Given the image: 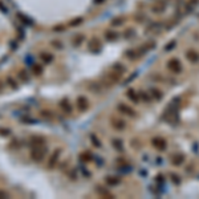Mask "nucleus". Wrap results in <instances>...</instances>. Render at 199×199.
I'll return each mask as SVG.
<instances>
[{
	"label": "nucleus",
	"mask_w": 199,
	"mask_h": 199,
	"mask_svg": "<svg viewBox=\"0 0 199 199\" xmlns=\"http://www.w3.org/2000/svg\"><path fill=\"white\" fill-rule=\"evenodd\" d=\"M40 115H41L44 119H48V121H50V119L55 118V114H53L52 110H48V109H43L41 112H40Z\"/></svg>",
	"instance_id": "obj_25"
},
{
	"label": "nucleus",
	"mask_w": 199,
	"mask_h": 199,
	"mask_svg": "<svg viewBox=\"0 0 199 199\" xmlns=\"http://www.w3.org/2000/svg\"><path fill=\"white\" fill-rule=\"evenodd\" d=\"M139 94H141V100H145L146 102H150V101L153 100L150 94H146V93H143V92H139Z\"/></svg>",
	"instance_id": "obj_37"
},
{
	"label": "nucleus",
	"mask_w": 199,
	"mask_h": 199,
	"mask_svg": "<svg viewBox=\"0 0 199 199\" xmlns=\"http://www.w3.org/2000/svg\"><path fill=\"white\" fill-rule=\"evenodd\" d=\"M105 0H93V3H94V4H101V3H104Z\"/></svg>",
	"instance_id": "obj_43"
},
{
	"label": "nucleus",
	"mask_w": 199,
	"mask_h": 199,
	"mask_svg": "<svg viewBox=\"0 0 199 199\" xmlns=\"http://www.w3.org/2000/svg\"><path fill=\"white\" fill-rule=\"evenodd\" d=\"M113 70L119 72V73H124V72L126 70V67H125V65H122L121 63H115L113 65Z\"/></svg>",
	"instance_id": "obj_27"
},
{
	"label": "nucleus",
	"mask_w": 199,
	"mask_h": 199,
	"mask_svg": "<svg viewBox=\"0 0 199 199\" xmlns=\"http://www.w3.org/2000/svg\"><path fill=\"white\" fill-rule=\"evenodd\" d=\"M84 23V19H82V17H76V19H73L69 23V25L70 27H77V25H80V24H82Z\"/></svg>",
	"instance_id": "obj_30"
},
{
	"label": "nucleus",
	"mask_w": 199,
	"mask_h": 199,
	"mask_svg": "<svg viewBox=\"0 0 199 199\" xmlns=\"http://www.w3.org/2000/svg\"><path fill=\"white\" fill-rule=\"evenodd\" d=\"M89 137H90V141H92V143L94 145V147H97V149H101V147H102V142H101V139L97 137V134L92 133Z\"/></svg>",
	"instance_id": "obj_24"
},
{
	"label": "nucleus",
	"mask_w": 199,
	"mask_h": 199,
	"mask_svg": "<svg viewBox=\"0 0 199 199\" xmlns=\"http://www.w3.org/2000/svg\"><path fill=\"white\" fill-rule=\"evenodd\" d=\"M17 77H19L20 81H24V82L29 81V73H28L27 69H20L17 72Z\"/></svg>",
	"instance_id": "obj_21"
},
{
	"label": "nucleus",
	"mask_w": 199,
	"mask_h": 199,
	"mask_svg": "<svg viewBox=\"0 0 199 199\" xmlns=\"http://www.w3.org/2000/svg\"><path fill=\"white\" fill-rule=\"evenodd\" d=\"M117 110L119 112V113H122V114H125V115H129V117H132V118H134L136 115H137V112L133 109V108H130L129 105L124 104V102H119L117 105Z\"/></svg>",
	"instance_id": "obj_4"
},
{
	"label": "nucleus",
	"mask_w": 199,
	"mask_h": 199,
	"mask_svg": "<svg viewBox=\"0 0 199 199\" xmlns=\"http://www.w3.org/2000/svg\"><path fill=\"white\" fill-rule=\"evenodd\" d=\"M76 104H77V109L81 112V113H84L89 109L90 104H89V100L86 98L85 96H78L77 100H76Z\"/></svg>",
	"instance_id": "obj_5"
},
{
	"label": "nucleus",
	"mask_w": 199,
	"mask_h": 199,
	"mask_svg": "<svg viewBox=\"0 0 199 199\" xmlns=\"http://www.w3.org/2000/svg\"><path fill=\"white\" fill-rule=\"evenodd\" d=\"M112 145H113V147L117 151H119V153H122L124 149H125L124 142H122V139H119V138H114L113 141H112Z\"/></svg>",
	"instance_id": "obj_19"
},
{
	"label": "nucleus",
	"mask_w": 199,
	"mask_h": 199,
	"mask_svg": "<svg viewBox=\"0 0 199 199\" xmlns=\"http://www.w3.org/2000/svg\"><path fill=\"white\" fill-rule=\"evenodd\" d=\"M93 159H94V154H92L90 151H84V153L80 154V161L84 162V163H88Z\"/></svg>",
	"instance_id": "obj_17"
},
{
	"label": "nucleus",
	"mask_w": 199,
	"mask_h": 199,
	"mask_svg": "<svg viewBox=\"0 0 199 199\" xmlns=\"http://www.w3.org/2000/svg\"><path fill=\"white\" fill-rule=\"evenodd\" d=\"M16 17H17V20H20L24 25H28V27H32V25H33V20H31L29 17L25 16V15H23L21 12H17V13H16Z\"/></svg>",
	"instance_id": "obj_16"
},
{
	"label": "nucleus",
	"mask_w": 199,
	"mask_h": 199,
	"mask_svg": "<svg viewBox=\"0 0 199 199\" xmlns=\"http://www.w3.org/2000/svg\"><path fill=\"white\" fill-rule=\"evenodd\" d=\"M96 191H97V194L100 195V197H102V198H114V195L110 193L108 189H105L104 186H100V184H97L96 186Z\"/></svg>",
	"instance_id": "obj_14"
},
{
	"label": "nucleus",
	"mask_w": 199,
	"mask_h": 199,
	"mask_svg": "<svg viewBox=\"0 0 199 199\" xmlns=\"http://www.w3.org/2000/svg\"><path fill=\"white\" fill-rule=\"evenodd\" d=\"M45 143H46V139L43 136L32 134L29 137V147H32V146H40V145H45Z\"/></svg>",
	"instance_id": "obj_7"
},
{
	"label": "nucleus",
	"mask_w": 199,
	"mask_h": 199,
	"mask_svg": "<svg viewBox=\"0 0 199 199\" xmlns=\"http://www.w3.org/2000/svg\"><path fill=\"white\" fill-rule=\"evenodd\" d=\"M50 45H52V46H55V48H56V49H59V50L64 48L63 43L59 41V40H53V41H50Z\"/></svg>",
	"instance_id": "obj_33"
},
{
	"label": "nucleus",
	"mask_w": 199,
	"mask_h": 199,
	"mask_svg": "<svg viewBox=\"0 0 199 199\" xmlns=\"http://www.w3.org/2000/svg\"><path fill=\"white\" fill-rule=\"evenodd\" d=\"M179 175H177V174H171V177H170V178H171V180L173 182H174V184H179L180 183V178H178Z\"/></svg>",
	"instance_id": "obj_38"
},
{
	"label": "nucleus",
	"mask_w": 199,
	"mask_h": 199,
	"mask_svg": "<svg viewBox=\"0 0 199 199\" xmlns=\"http://www.w3.org/2000/svg\"><path fill=\"white\" fill-rule=\"evenodd\" d=\"M32 70H33V73L36 76H40L43 73V67L40 64H33V65H32Z\"/></svg>",
	"instance_id": "obj_29"
},
{
	"label": "nucleus",
	"mask_w": 199,
	"mask_h": 199,
	"mask_svg": "<svg viewBox=\"0 0 199 199\" xmlns=\"http://www.w3.org/2000/svg\"><path fill=\"white\" fill-rule=\"evenodd\" d=\"M40 59L44 61L45 64H50L55 57H53V55H52V53H49V52H41V53H40Z\"/></svg>",
	"instance_id": "obj_20"
},
{
	"label": "nucleus",
	"mask_w": 199,
	"mask_h": 199,
	"mask_svg": "<svg viewBox=\"0 0 199 199\" xmlns=\"http://www.w3.org/2000/svg\"><path fill=\"white\" fill-rule=\"evenodd\" d=\"M167 69L170 72H173V73L179 74V73H182L183 67H182V64H180L179 59H177V57H173V59H170L167 61Z\"/></svg>",
	"instance_id": "obj_2"
},
{
	"label": "nucleus",
	"mask_w": 199,
	"mask_h": 199,
	"mask_svg": "<svg viewBox=\"0 0 199 199\" xmlns=\"http://www.w3.org/2000/svg\"><path fill=\"white\" fill-rule=\"evenodd\" d=\"M124 19H122V17H117V19L115 20H113L112 21V25H113V27H118V25H122L124 24Z\"/></svg>",
	"instance_id": "obj_35"
},
{
	"label": "nucleus",
	"mask_w": 199,
	"mask_h": 199,
	"mask_svg": "<svg viewBox=\"0 0 199 199\" xmlns=\"http://www.w3.org/2000/svg\"><path fill=\"white\" fill-rule=\"evenodd\" d=\"M171 162H173V165L174 166H180L184 162V155L183 154H175L174 157H173Z\"/></svg>",
	"instance_id": "obj_23"
},
{
	"label": "nucleus",
	"mask_w": 199,
	"mask_h": 199,
	"mask_svg": "<svg viewBox=\"0 0 199 199\" xmlns=\"http://www.w3.org/2000/svg\"><path fill=\"white\" fill-rule=\"evenodd\" d=\"M110 122H112V126L114 128V130H117V132H122V130L126 129V122L121 118H112Z\"/></svg>",
	"instance_id": "obj_9"
},
{
	"label": "nucleus",
	"mask_w": 199,
	"mask_h": 199,
	"mask_svg": "<svg viewBox=\"0 0 199 199\" xmlns=\"http://www.w3.org/2000/svg\"><path fill=\"white\" fill-rule=\"evenodd\" d=\"M121 178L119 177H115V175H106L105 177V183L108 184L109 187H115L118 184H121Z\"/></svg>",
	"instance_id": "obj_12"
},
{
	"label": "nucleus",
	"mask_w": 199,
	"mask_h": 199,
	"mask_svg": "<svg viewBox=\"0 0 199 199\" xmlns=\"http://www.w3.org/2000/svg\"><path fill=\"white\" fill-rule=\"evenodd\" d=\"M149 93H150V96H151V98H153V100L161 101L162 98H163V93H162L158 88H151Z\"/></svg>",
	"instance_id": "obj_18"
},
{
	"label": "nucleus",
	"mask_w": 199,
	"mask_h": 199,
	"mask_svg": "<svg viewBox=\"0 0 199 199\" xmlns=\"http://www.w3.org/2000/svg\"><path fill=\"white\" fill-rule=\"evenodd\" d=\"M60 108H61V110H63V113H65L67 115H70L73 113V108H72V104L69 102L68 98H63L60 101Z\"/></svg>",
	"instance_id": "obj_8"
},
{
	"label": "nucleus",
	"mask_w": 199,
	"mask_h": 199,
	"mask_svg": "<svg viewBox=\"0 0 199 199\" xmlns=\"http://www.w3.org/2000/svg\"><path fill=\"white\" fill-rule=\"evenodd\" d=\"M151 143H153V146L159 151H165L167 149V142H166V139L162 138V137H154V138L151 139Z\"/></svg>",
	"instance_id": "obj_6"
},
{
	"label": "nucleus",
	"mask_w": 199,
	"mask_h": 199,
	"mask_svg": "<svg viewBox=\"0 0 199 199\" xmlns=\"http://www.w3.org/2000/svg\"><path fill=\"white\" fill-rule=\"evenodd\" d=\"M126 97L132 101V102H134V104H139V101H141V94H139V92H137V90L134 89H128V92H126Z\"/></svg>",
	"instance_id": "obj_11"
},
{
	"label": "nucleus",
	"mask_w": 199,
	"mask_h": 199,
	"mask_svg": "<svg viewBox=\"0 0 199 199\" xmlns=\"http://www.w3.org/2000/svg\"><path fill=\"white\" fill-rule=\"evenodd\" d=\"M175 45H177V41H175V40H173V41H170L169 44L165 45V50H166V52H170V50H173L175 48Z\"/></svg>",
	"instance_id": "obj_32"
},
{
	"label": "nucleus",
	"mask_w": 199,
	"mask_h": 199,
	"mask_svg": "<svg viewBox=\"0 0 199 199\" xmlns=\"http://www.w3.org/2000/svg\"><path fill=\"white\" fill-rule=\"evenodd\" d=\"M61 153H63V150H61L60 147H57V149L52 151V154H50V157H49V161H48V169L52 170L56 167L57 162H59V159L61 157Z\"/></svg>",
	"instance_id": "obj_3"
},
{
	"label": "nucleus",
	"mask_w": 199,
	"mask_h": 199,
	"mask_svg": "<svg viewBox=\"0 0 199 199\" xmlns=\"http://www.w3.org/2000/svg\"><path fill=\"white\" fill-rule=\"evenodd\" d=\"M23 122H31V124H36V119L29 118V117H25V118H23Z\"/></svg>",
	"instance_id": "obj_40"
},
{
	"label": "nucleus",
	"mask_w": 199,
	"mask_h": 199,
	"mask_svg": "<svg viewBox=\"0 0 199 199\" xmlns=\"http://www.w3.org/2000/svg\"><path fill=\"white\" fill-rule=\"evenodd\" d=\"M0 11H2L3 13H7V12H8V9L5 8V7H4V4H3L2 2H0Z\"/></svg>",
	"instance_id": "obj_41"
},
{
	"label": "nucleus",
	"mask_w": 199,
	"mask_h": 199,
	"mask_svg": "<svg viewBox=\"0 0 199 199\" xmlns=\"http://www.w3.org/2000/svg\"><path fill=\"white\" fill-rule=\"evenodd\" d=\"M5 198H9V194L4 190H0V199H5Z\"/></svg>",
	"instance_id": "obj_39"
},
{
	"label": "nucleus",
	"mask_w": 199,
	"mask_h": 199,
	"mask_svg": "<svg viewBox=\"0 0 199 199\" xmlns=\"http://www.w3.org/2000/svg\"><path fill=\"white\" fill-rule=\"evenodd\" d=\"M186 59L189 60L190 63L197 64V63H199V53L195 49H189L186 52Z\"/></svg>",
	"instance_id": "obj_13"
},
{
	"label": "nucleus",
	"mask_w": 199,
	"mask_h": 199,
	"mask_svg": "<svg viewBox=\"0 0 199 199\" xmlns=\"http://www.w3.org/2000/svg\"><path fill=\"white\" fill-rule=\"evenodd\" d=\"M157 182H159V183H163L165 182V178H163V175H158V178L155 179Z\"/></svg>",
	"instance_id": "obj_42"
},
{
	"label": "nucleus",
	"mask_w": 199,
	"mask_h": 199,
	"mask_svg": "<svg viewBox=\"0 0 199 199\" xmlns=\"http://www.w3.org/2000/svg\"><path fill=\"white\" fill-rule=\"evenodd\" d=\"M142 56V53H141V50L139 49H129V50H126L125 52V57L126 59H129V60H137L138 57Z\"/></svg>",
	"instance_id": "obj_15"
},
{
	"label": "nucleus",
	"mask_w": 199,
	"mask_h": 199,
	"mask_svg": "<svg viewBox=\"0 0 199 199\" xmlns=\"http://www.w3.org/2000/svg\"><path fill=\"white\" fill-rule=\"evenodd\" d=\"M52 31H53V32H64V31H65V25H63V24H57V25H55V27L52 28Z\"/></svg>",
	"instance_id": "obj_36"
},
{
	"label": "nucleus",
	"mask_w": 199,
	"mask_h": 199,
	"mask_svg": "<svg viewBox=\"0 0 199 199\" xmlns=\"http://www.w3.org/2000/svg\"><path fill=\"white\" fill-rule=\"evenodd\" d=\"M118 37V33L114 31H106L105 32V39L108 40V41H113V40H115Z\"/></svg>",
	"instance_id": "obj_26"
},
{
	"label": "nucleus",
	"mask_w": 199,
	"mask_h": 199,
	"mask_svg": "<svg viewBox=\"0 0 199 199\" xmlns=\"http://www.w3.org/2000/svg\"><path fill=\"white\" fill-rule=\"evenodd\" d=\"M0 136H2V137H8V136H11V129H8V128H2V126H0Z\"/></svg>",
	"instance_id": "obj_34"
},
{
	"label": "nucleus",
	"mask_w": 199,
	"mask_h": 199,
	"mask_svg": "<svg viewBox=\"0 0 199 199\" xmlns=\"http://www.w3.org/2000/svg\"><path fill=\"white\" fill-rule=\"evenodd\" d=\"M88 48L92 50V52H96L98 53L101 48H102V44H101V40L97 39V37H93V40H90L89 44H88Z\"/></svg>",
	"instance_id": "obj_10"
},
{
	"label": "nucleus",
	"mask_w": 199,
	"mask_h": 199,
	"mask_svg": "<svg viewBox=\"0 0 199 199\" xmlns=\"http://www.w3.org/2000/svg\"><path fill=\"white\" fill-rule=\"evenodd\" d=\"M67 175H68V178H69L70 180H76V179H77V171H76L74 169L67 171Z\"/></svg>",
	"instance_id": "obj_31"
},
{
	"label": "nucleus",
	"mask_w": 199,
	"mask_h": 199,
	"mask_svg": "<svg viewBox=\"0 0 199 199\" xmlns=\"http://www.w3.org/2000/svg\"><path fill=\"white\" fill-rule=\"evenodd\" d=\"M84 39H85V36L84 35H81V33H78V35H76L73 39H72V45L73 46H80L82 44V41H84Z\"/></svg>",
	"instance_id": "obj_22"
},
{
	"label": "nucleus",
	"mask_w": 199,
	"mask_h": 199,
	"mask_svg": "<svg viewBox=\"0 0 199 199\" xmlns=\"http://www.w3.org/2000/svg\"><path fill=\"white\" fill-rule=\"evenodd\" d=\"M48 154V146L45 145H40V146H32L31 147V159L36 163L43 162Z\"/></svg>",
	"instance_id": "obj_1"
},
{
	"label": "nucleus",
	"mask_w": 199,
	"mask_h": 199,
	"mask_svg": "<svg viewBox=\"0 0 199 199\" xmlns=\"http://www.w3.org/2000/svg\"><path fill=\"white\" fill-rule=\"evenodd\" d=\"M7 84H8L9 86H11V89H17L19 88V85H17V82L15 81V80H13L12 77H11V76H8V77H7Z\"/></svg>",
	"instance_id": "obj_28"
}]
</instances>
